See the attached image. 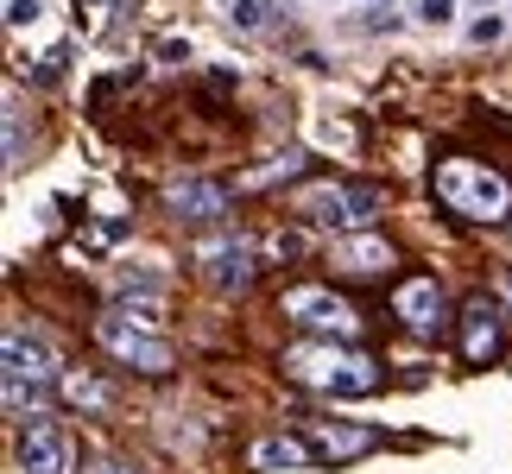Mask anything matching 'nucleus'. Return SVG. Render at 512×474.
Masks as SVG:
<instances>
[{
    "label": "nucleus",
    "mask_w": 512,
    "mask_h": 474,
    "mask_svg": "<svg viewBox=\"0 0 512 474\" xmlns=\"http://www.w3.org/2000/svg\"><path fill=\"white\" fill-rule=\"evenodd\" d=\"M386 209V196L373 190V184H317V190H304L298 196V215L310 228H323V234H367V222Z\"/></svg>",
    "instance_id": "7ed1b4c3"
},
{
    "label": "nucleus",
    "mask_w": 512,
    "mask_h": 474,
    "mask_svg": "<svg viewBox=\"0 0 512 474\" xmlns=\"http://www.w3.org/2000/svg\"><path fill=\"white\" fill-rule=\"evenodd\" d=\"M418 26H456V0H411Z\"/></svg>",
    "instance_id": "6ab92c4d"
},
{
    "label": "nucleus",
    "mask_w": 512,
    "mask_h": 474,
    "mask_svg": "<svg viewBox=\"0 0 512 474\" xmlns=\"http://www.w3.org/2000/svg\"><path fill=\"white\" fill-rule=\"evenodd\" d=\"M310 146H329V152H354V127H348V121H310Z\"/></svg>",
    "instance_id": "a211bd4d"
},
{
    "label": "nucleus",
    "mask_w": 512,
    "mask_h": 474,
    "mask_svg": "<svg viewBox=\"0 0 512 474\" xmlns=\"http://www.w3.org/2000/svg\"><path fill=\"white\" fill-rule=\"evenodd\" d=\"M494 348H500V310L468 304L462 310V354H468V361H487Z\"/></svg>",
    "instance_id": "f8f14e48"
},
{
    "label": "nucleus",
    "mask_w": 512,
    "mask_h": 474,
    "mask_svg": "<svg viewBox=\"0 0 512 474\" xmlns=\"http://www.w3.org/2000/svg\"><path fill=\"white\" fill-rule=\"evenodd\" d=\"M76 468V449H70V430L51 424V418H26L19 430V474H70Z\"/></svg>",
    "instance_id": "423d86ee"
},
{
    "label": "nucleus",
    "mask_w": 512,
    "mask_h": 474,
    "mask_svg": "<svg viewBox=\"0 0 512 474\" xmlns=\"http://www.w3.org/2000/svg\"><path fill=\"white\" fill-rule=\"evenodd\" d=\"M196 266H203V279L215 291H247V279H253V247L247 241H209V247H196Z\"/></svg>",
    "instance_id": "0eeeda50"
},
{
    "label": "nucleus",
    "mask_w": 512,
    "mask_h": 474,
    "mask_svg": "<svg viewBox=\"0 0 512 474\" xmlns=\"http://www.w3.org/2000/svg\"><path fill=\"white\" fill-rule=\"evenodd\" d=\"M26 405H38V380H19V373H7V411H13V418H26Z\"/></svg>",
    "instance_id": "aec40b11"
},
{
    "label": "nucleus",
    "mask_w": 512,
    "mask_h": 474,
    "mask_svg": "<svg viewBox=\"0 0 512 474\" xmlns=\"http://www.w3.org/2000/svg\"><path fill=\"white\" fill-rule=\"evenodd\" d=\"M64 399L83 405V411H102V405H108V386L89 380V373H64Z\"/></svg>",
    "instance_id": "f3484780"
},
{
    "label": "nucleus",
    "mask_w": 512,
    "mask_h": 474,
    "mask_svg": "<svg viewBox=\"0 0 512 474\" xmlns=\"http://www.w3.org/2000/svg\"><path fill=\"white\" fill-rule=\"evenodd\" d=\"M506 32H512V19H506L500 7H487V13H475V19L462 26V38H468V45H500Z\"/></svg>",
    "instance_id": "2eb2a0df"
},
{
    "label": "nucleus",
    "mask_w": 512,
    "mask_h": 474,
    "mask_svg": "<svg viewBox=\"0 0 512 474\" xmlns=\"http://www.w3.org/2000/svg\"><path fill=\"white\" fill-rule=\"evenodd\" d=\"M89 474H133V468H127V462H95Z\"/></svg>",
    "instance_id": "393cba45"
},
{
    "label": "nucleus",
    "mask_w": 512,
    "mask_h": 474,
    "mask_svg": "<svg viewBox=\"0 0 512 474\" xmlns=\"http://www.w3.org/2000/svg\"><path fill=\"white\" fill-rule=\"evenodd\" d=\"M500 304H506V316H512V279H506V285H500Z\"/></svg>",
    "instance_id": "a878e982"
},
{
    "label": "nucleus",
    "mask_w": 512,
    "mask_h": 474,
    "mask_svg": "<svg viewBox=\"0 0 512 474\" xmlns=\"http://www.w3.org/2000/svg\"><path fill=\"white\" fill-rule=\"evenodd\" d=\"M285 373L310 392H329V399H367L380 386V361L354 348H336V342H298L285 348Z\"/></svg>",
    "instance_id": "f257e3e1"
},
{
    "label": "nucleus",
    "mask_w": 512,
    "mask_h": 474,
    "mask_svg": "<svg viewBox=\"0 0 512 474\" xmlns=\"http://www.w3.org/2000/svg\"><path fill=\"white\" fill-rule=\"evenodd\" d=\"M373 7H380V0H373Z\"/></svg>",
    "instance_id": "cd10ccee"
},
{
    "label": "nucleus",
    "mask_w": 512,
    "mask_h": 474,
    "mask_svg": "<svg viewBox=\"0 0 512 474\" xmlns=\"http://www.w3.org/2000/svg\"><path fill=\"white\" fill-rule=\"evenodd\" d=\"M487 7H500V0H481V13H487Z\"/></svg>",
    "instance_id": "bb28decb"
},
{
    "label": "nucleus",
    "mask_w": 512,
    "mask_h": 474,
    "mask_svg": "<svg viewBox=\"0 0 512 474\" xmlns=\"http://www.w3.org/2000/svg\"><path fill=\"white\" fill-rule=\"evenodd\" d=\"M323 449V456H336V462H348V456H361V449H373V430H348V424H323L317 437H310Z\"/></svg>",
    "instance_id": "4468645a"
},
{
    "label": "nucleus",
    "mask_w": 512,
    "mask_h": 474,
    "mask_svg": "<svg viewBox=\"0 0 512 474\" xmlns=\"http://www.w3.org/2000/svg\"><path fill=\"white\" fill-rule=\"evenodd\" d=\"M7 373H19V380H51L57 373V354H51V342L38 329H26V323H13L7 329Z\"/></svg>",
    "instance_id": "9d476101"
},
{
    "label": "nucleus",
    "mask_w": 512,
    "mask_h": 474,
    "mask_svg": "<svg viewBox=\"0 0 512 474\" xmlns=\"http://www.w3.org/2000/svg\"><path fill=\"white\" fill-rule=\"evenodd\" d=\"M222 13H228V26H241V32H266L272 0H222Z\"/></svg>",
    "instance_id": "dca6fc26"
},
{
    "label": "nucleus",
    "mask_w": 512,
    "mask_h": 474,
    "mask_svg": "<svg viewBox=\"0 0 512 474\" xmlns=\"http://www.w3.org/2000/svg\"><path fill=\"white\" fill-rule=\"evenodd\" d=\"M437 196L456 215H468V222H500V215H512V184L494 165H481V158H443Z\"/></svg>",
    "instance_id": "f03ea898"
},
{
    "label": "nucleus",
    "mask_w": 512,
    "mask_h": 474,
    "mask_svg": "<svg viewBox=\"0 0 512 474\" xmlns=\"http://www.w3.org/2000/svg\"><path fill=\"white\" fill-rule=\"evenodd\" d=\"M133 222H121V215H108V222H95V241H127Z\"/></svg>",
    "instance_id": "b1692460"
},
{
    "label": "nucleus",
    "mask_w": 512,
    "mask_h": 474,
    "mask_svg": "<svg viewBox=\"0 0 512 474\" xmlns=\"http://www.w3.org/2000/svg\"><path fill=\"white\" fill-rule=\"evenodd\" d=\"M247 462H253V468H266V474H279V468H304V462H310V443H304V437H260Z\"/></svg>",
    "instance_id": "ddd939ff"
},
{
    "label": "nucleus",
    "mask_w": 512,
    "mask_h": 474,
    "mask_svg": "<svg viewBox=\"0 0 512 474\" xmlns=\"http://www.w3.org/2000/svg\"><path fill=\"white\" fill-rule=\"evenodd\" d=\"M279 316L285 323H298L310 335H323V342H348L354 329H361V316H354L348 298H336L329 285H291L279 298Z\"/></svg>",
    "instance_id": "39448f33"
},
{
    "label": "nucleus",
    "mask_w": 512,
    "mask_h": 474,
    "mask_svg": "<svg viewBox=\"0 0 512 474\" xmlns=\"http://www.w3.org/2000/svg\"><path fill=\"white\" fill-rule=\"evenodd\" d=\"M165 209L177 222H215V215H228V190L209 177H177V184H165Z\"/></svg>",
    "instance_id": "1a4fd4ad"
},
{
    "label": "nucleus",
    "mask_w": 512,
    "mask_h": 474,
    "mask_svg": "<svg viewBox=\"0 0 512 474\" xmlns=\"http://www.w3.org/2000/svg\"><path fill=\"white\" fill-rule=\"evenodd\" d=\"M190 57H196L190 38H165V45H159V64H190Z\"/></svg>",
    "instance_id": "5701e85b"
},
{
    "label": "nucleus",
    "mask_w": 512,
    "mask_h": 474,
    "mask_svg": "<svg viewBox=\"0 0 512 474\" xmlns=\"http://www.w3.org/2000/svg\"><path fill=\"white\" fill-rule=\"evenodd\" d=\"M336 266L361 272V279H367V272H386L392 266V241H386V234H342V241H336Z\"/></svg>",
    "instance_id": "9b49d317"
},
{
    "label": "nucleus",
    "mask_w": 512,
    "mask_h": 474,
    "mask_svg": "<svg viewBox=\"0 0 512 474\" xmlns=\"http://www.w3.org/2000/svg\"><path fill=\"white\" fill-rule=\"evenodd\" d=\"M95 342H102L114 361L140 367V373H171V361H177V348L146 323V316H133V310H108V316H95Z\"/></svg>",
    "instance_id": "20e7f679"
},
{
    "label": "nucleus",
    "mask_w": 512,
    "mask_h": 474,
    "mask_svg": "<svg viewBox=\"0 0 512 474\" xmlns=\"http://www.w3.org/2000/svg\"><path fill=\"white\" fill-rule=\"evenodd\" d=\"M304 247H310V241H304L298 228H279V234H272V241H266V260H298Z\"/></svg>",
    "instance_id": "412c9836"
},
{
    "label": "nucleus",
    "mask_w": 512,
    "mask_h": 474,
    "mask_svg": "<svg viewBox=\"0 0 512 474\" xmlns=\"http://www.w3.org/2000/svg\"><path fill=\"white\" fill-rule=\"evenodd\" d=\"M392 316H399L405 329H418V335H437L443 329V285L437 279H405L392 291Z\"/></svg>",
    "instance_id": "6e6552de"
},
{
    "label": "nucleus",
    "mask_w": 512,
    "mask_h": 474,
    "mask_svg": "<svg viewBox=\"0 0 512 474\" xmlns=\"http://www.w3.org/2000/svg\"><path fill=\"white\" fill-rule=\"evenodd\" d=\"M38 19H45V0H7V26H13V32L38 26Z\"/></svg>",
    "instance_id": "4be33fe9"
}]
</instances>
